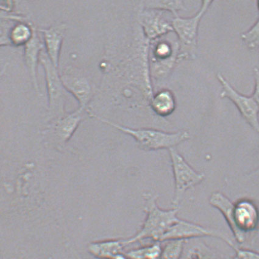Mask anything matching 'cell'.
<instances>
[{
    "label": "cell",
    "instance_id": "1",
    "mask_svg": "<svg viewBox=\"0 0 259 259\" xmlns=\"http://www.w3.org/2000/svg\"><path fill=\"white\" fill-rule=\"evenodd\" d=\"M209 204L222 213L237 243L242 245L259 231V206L254 199L242 197L232 202L222 192L212 193Z\"/></svg>",
    "mask_w": 259,
    "mask_h": 259
},
{
    "label": "cell",
    "instance_id": "2",
    "mask_svg": "<svg viewBox=\"0 0 259 259\" xmlns=\"http://www.w3.org/2000/svg\"><path fill=\"white\" fill-rule=\"evenodd\" d=\"M146 218L140 231L135 236L124 240L126 246L139 241L150 239L160 242L171 226L179 221L178 208L163 210L157 204L158 196L150 192L144 194Z\"/></svg>",
    "mask_w": 259,
    "mask_h": 259
},
{
    "label": "cell",
    "instance_id": "3",
    "mask_svg": "<svg viewBox=\"0 0 259 259\" xmlns=\"http://www.w3.org/2000/svg\"><path fill=\"white\" fill-rule=\"evenodd\" d=\"M89 113L92 117L102 123L114 127L121 132L132 136L139 147L144 151L169 150L171 148H176L178 145L190 138V134L186 130L170 133L152 129H132L100 118L91 112Z\"/></svg>",
    "mask_w": 259,
    "mask_h": 259
},
{
    "label": "cell",
    "instance_id": "4",
    "mask_svg": "<svg viewBox=\"0 0 259 259\" xmlns=\"http://www.w3.org/2000/svg\"><path fill=\"white\" fill-rule=\"evenodd\" d=\"M212 3V1L202 2L200 9L192 17L184 18L177 15L171 20L172 29L177 34L181 45L178 58L194 59L196 58L199 23Z\"/></svg>",
    "mask_w": 259,
    "mask_h": 259
},
{
    "label": "cell",
    "instance_id": "5",
    "mask_svg": "<svg viewBox=\"0 0 259 259\" xmlns=\"http://www.w3.org/2000/svg\"><path fill=\"white\" fill-rule=\"evenodd\" d=\"M40 61L46 72L49 96V115L53 121L57 120L66 115L65 105L69 92L62 83L58 68L53 65L47 53H41Z\"/></svg>",
    "mask_w": 259,
    "mask_h": 259
},
{
    "label": "cell",
    "instance_id": "6",
    "mask_svg": "<svg viewBox=\"0 0 259 259\" xmlns=\"http://www.w3.org/2000/svg\"><path fill=\"white\" fill-rule=\"evenodd\" d=\"M175 189L172 204L178 208L187 190L200 184L205 179V174L196 171L189 165L176 148L169 150Z\"/></svg>",
    "mask_w": 259,
    "mask_h": 259
},
{
    "label": "cell",
    "instance_id": "7",
    "mask_svg": "<svg viewBox=\"0 0 259 259\" xmlns=\"http://www.w3.org/2000/svg\"><path fill=\"white\" fill-rule=\"evenodd\" d=\"M214 237L223 241L234 249L237 247L228 235L215 229L204 227L196 223L179 219L160 239V242L175 240H187L194 238Z\"/></svg>",
    "mask_w": 259,
    "mask_h": 259
},
{
    "label": "cell",
    "instance_id": "8",
    "mask_svg": "<svg viewBox=\"0 0 259 259\" xmlns=\"http://www.w3.org/2000/svg\"><path fill=\"white\" fill-rule=\"evenodd\" d=\"M217 78L222 86L220 97L230 100L246 123L255 132L259 133V106L254 98L240 93L222 73L217 74Z\"/></svg>",
    "mask_w": 259,
    "mask_h": 259
},
{
    "label": "cell",
    "instance_id": "9",
    "mask_svg": "<svg viewBox=\"0 0 259 259\" xmlns=\"http://www.w3.org/2000/svg\"><path fill=\"white\" fill-rule=\"evenodd\" d=\"M67 91L72 94L79 103V108L86 109L94 96V89L84 73L76 68H68L61 75Z\"/></svg>",
    "mask_w": 259,
    "mask_h": 259
},
{
    "label": "cell",
    "instance_id": "10",
    "mask_svg": "<svg viewBox=\"0 0 259 259\" xmlns=\"http://www.w3.org/2000/svg\"><path fill=\"white\" fill-rule=\"evenodd\" d=\"M85 114L86 109L79 108L63 117L53 120L47 132L57 143L65 144L73 136Z\"/></svg>",
    "mask_w": 259,
    "mask_h": 259
},
{
    "label": "cell",
    "instance_id": "11",
    "mask_svg": "<svg viewBox=\"0 0 259 259\" xmlns=\"http://www.w3.org/2000/svg\"><path fill=\"white\" fill-rule=\"evenodd\" d=\"M162 11L146 8L141 16V23L146 37L154 40L174 31L171 21L163 16Z\"/></svg>",
    "mask_w": 259,
    "mask_h": 259
},
{
    "label": "cell",
    "instance_id": "12",
    "mask_svg": "<svg viewBox=\"0 0 259 259\" xmlns=\"http://www.w3.org/2000/svg\"><path fill=\"white\" fill-rule=\"evenodd\" d=\"M67 26L64 23H58L40 30L44 34L47 55L57 68L59 67L61 50Z\"/></svg>",
    "mask_w": 259,
    "mask_h": 259
},
{
    "label": "cell",
    "instance_id": "13",
    "mask_svg": "<svg viewBox=\"0 0 259 259\" xmlns=\"http://www.w3.org/2000/svg\"><path fill=\"white\" fill-rule=\"evenodd\" d=\"M126 246L124 240L98 241L89 244L88 251L98 259H114L116 256L124 253V249Z\"/></svg>",
    "mask_w": 259,
    "mask_h": 259
},
{
    "label": "cell",
    "instance_id": "14",
    "mask_svg": "<svg viewBox=\"0 0 259 259\" xmlns=\"http://www.w3.org/2000/svg\"><path fill=\"white\" fill-rule=\"evenodd\" d=\"M44 48V44L37 32L33 29V34L30 40L25 47V60L30 73L32 82L36 91H38V85L37 77V69L38 59H40L41 50Z\"/></svg>",
    "mask_w": 259,
    "mask_h": 259
},
{
    "label": "cell",
    "instance_id": "15",
    "mask_svg": "<svg viewBox=\"0 0 259 259\" xmlns=\"http://www.w3.org/2000/svg\"><path fill=\"white\" fill-rule=\"evenodd\" d=\"M150 105L156 115L166 117L175 112L177 102L174 94L170 90L163 89L152 97Z\"/></svg>",
    "mask_w": 259,
    "mask_h": 259
},
{
    "label": "cell",
    "instance_id": "16",
    "mask_svg": "<svg viewBox=\"0 0 259 259\" xmlns=\"http://www.w3.org/2000/svg\"><path fill=\"white\" fill-rule=\"evenodd\" d=\"M242 190L247 193L245 197L259 201V167L248 174L242 175Z\"/></svg>",
    "mask_w": 259,
    "mask_h": 259
},
{
    "label": "cell",
    "instance_id": "17",
    "mask_svg": "<svg viewBox=\"0 0 259 259\" xmlns=\"http://www.w3.org/2000/svg\"><path fill=\"white\" fill-rule=\"evenodd\" d=\"M162 248L159 243L141 247L125 252L129 259H159Z\"/></svg>",
    "mask_w": 259,
    "mask_h": 259
},
{
    "label": "cell",
    "instance_id": "18",
    "mask_svg": "<svg viewBox=\"0 0 259 259\" xmlns=\"http://www.w3.org/2000/svg\"><path fill=\"white\" fill-rule=\"evenodd\" d=\"M33 28L25 23H19L11 29L10 40L15 46H22L28 43L33 34Z\"/></svg>",
    "mask_w": 259,
    "mask_h": 259
},
{
    "label": "cell",
    "instance_id": "19",
    "mask_svg": "<svg viewBox=\"0 0 259 259\" xmlns=\"http://www.w3.org/2000/svg\"><path fill=\"white\" fill-rule=\"evenodd\" d=\"M186 242L187 240H184L169 241L162 249L159 259H180Z\"/></svg>",
    "mask_w": 259,
    "mask_h": 259
},
{
    "label": "cell",
    "instance_id": "20",
    "mask_svg": "<svg viewBox=\"0 0 259 259\" xmlns=\"http://www.w3.org/2000/svg\"><path fill=\"white\" fill-rule=\"evenodd\" d=\"M146 8L162 11H168L174 16L178 12L184 9V4L181 1H151L145 3Z\"/></svg>",
    "mask_w": 259,
    "mask_h": 259
},
{
    "label": "cell",
    "instance_id": "21",
    "mask_svg": "<svg viewBox=\"0 0 259 259\" xmlns=\"http://www.w3.org/2000/svg\"><path fill=\"white\" fill-rule=\"evenodd\" d=\"M241 39L248 49H259V19L251 28L241 34Z\"/></svg>",
    "mask_w": 259,
    "mask_h": 259
},
{
    "label": "cell",
    "instance_id": "22",
    "mask_svg": "<svg viewBox=\"0 0 259 259\" xmlns=\"http://www.w3.org/2000/svg\"><path fill=\"white\" fill-rule=\"evenodd\" d=\"M190 259H221L207 246L201 245L190 251Z\"/></svg>",
    "mask_w": 259,
    "mask_h": 259
},
{
    "label": "cell",
    "instance_id": "23",
    "mask_svg": "<svg viewBox=\"0 0 259 259\" xmlns=\"http://www.w3.org/2000/svg\"><path fill=\"white\" fill-rule=\"evenodd\" d=\"M155 57L157 60H167L168 59H171L174 54V50L172 47L166 42H160L157 45L154 49Z\"/></svg>",
    "mask_w": 259,
    "mask_h": 259
},
{
    "label": "cell",
    "instance_id": "24",
    "mask_svg": "<svg viewBox=\"0 0 259 259\" xmlns=\"http://www.w3.org/2000/svg\"><path fill=\"white\" fill-rule=\"evenodd\" d=\"M235 254L229 259H259V252L254 250L237 248Z\"/></svg>",
    "mask_w": 259,
    "mask_h": 259
},
{
    "label": "cell",
    "instance_id": "25",
    "mask_svg": "<svg viewBox=\"0 0 259 259\" xmlns=\"http://www.w3.org/2000/svg\"><path fill=\"white\" fill-rule=\"evenodd\" d=\"M254 77L255 85L252 96L259 106V67H258L254 68Z\"/></svg>",
    "mask_w": 259,
    "mask_h": 259
},
{
    "label": "cell",
    "instance_id": "26",
    "mask_svg": "<svg viewBox=\"0 0 259 259\" xmlns=\"http://www.w3.org/2000/svg\"><path fill=\"white\" fill-rule=\"evenodd\" d=\"M114 259H129V258L127 257V255H126V254H125L124 252L123 253V254H119L116 256V257Z\"/></svg>",
    "mask_w": 259,
    "mask_h": 259
},
{
    "label": "cell",
    "instance_id": "27",
    "mask_svg": "<svg viewBox=\"0 0 259 259\" xmlns=\"http://www.w3.org/2000/svg\"><path fill=\"white\" fill-rule=\"evenodd\" d=\"M257 4L258 10V11H259V1H258V2H257Z\"/></svg>",
    "mask_w": 259,
    "mask_h": 259
},
{
    "label": "cell",
    "instance_id": "28",
    "mask_svg": "<svg viewBox=\"0 0 259 259\" xmlns=\"http://www.w3.org/2000/svg\"></svg>",
    "mask_w": 259,
    "mask_h": 259
}]
</instances>
